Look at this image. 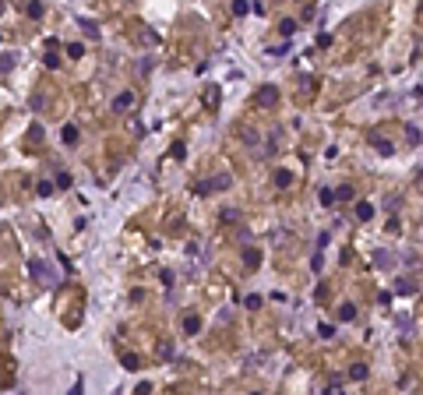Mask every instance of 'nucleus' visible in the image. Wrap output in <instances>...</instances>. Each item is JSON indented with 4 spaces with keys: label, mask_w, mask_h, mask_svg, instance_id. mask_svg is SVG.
I'll return each instance as SVG.
<instances>
[{
    "label": "nucleus",
    "mask_w": 423,
    "mask_h": 395,
    "mask_svg": "<svg viewBox=\"0 0 423 395\" xmlns=\"http://www.w3.org/2000/svg\"><path fill=\"white\" fill-rule=\"evenodd\" d=\"M28 268H32V276H36L39 282H46V286H57V272H53V268H50L46 261H32Z\"/></svg>",
    "instance_id": "obj_1"
},
{
    "label": "nucleus",
    "mask_w": 423,
    "mask_h": 395,
    "mask_svg": "<svg viewBox=\"0 0 423 395\" xmlns=\"http://www.w3.org/2000/svg\"><path fill=\"white\" fill-rule=\"evenodd\" d=\"M233 184V177L230 173H219V177H212V184H198V194H208V191H226Z\"/></svg>",
    "instance_id": "obj_2"
},
{
    "label": "nucleus",
    "mask_w": 423,
    "mask_h": 395,
    "mask_svg": "<svg viewBox=\"0 0 423 395\" xmlns=\"http://www.w3.org/2000/svg\"><path fill=\"white\" fill-rule=\"evenodd\" d=\"M131 106H134V92H120V96L113 99V110H116V113H127Z\"/></svg>",
    "instance_id": "obj_3"
},
{
    "label": "nucleus",
    "mask_w": 423,
    "mask_h": 395,
    "mask_svg": "<svg viewBox=\"0 0 423 395\" xmlns=\"http://www.w3.org/2000/svg\"><path fill=\"white\" fill-rule=\"evenodd\" d=\"M356 219L360 222H370L374 219V205L370 201H356Z\"/></svg>",
    "instance_id": "obj_4"
},
{
    "label": "nucleus",
    "mask_w": 423,
    "mask_h": 395,
    "mask_svg": "<svg viewBox=\"0 0 423 395\" xmlns=\"http://www.w3.org/2000/svg\"><path fill=\"white\" fill-rule=\"evenodd\" d=\"M184 332H187V336H198V332H201V317L198 314H187L184 317Z\"/></svg>",
    "instance_id": "obj_5"
},
{
    "label": "nucleus",
    "mask_w": 423,
    "mask_h": 395,
    "mask_svg": "<svg viewBox=\"0 0 423 395\" xmlns=\"http://www.w3.org/2000/svg\"><path fill=\"white\" fill-rule=\"evenodd\" d=\"M275 99H279V92H275V88H271V85H268V88H261V92H258V106H271Z\"/></svg>",
    "instance_id": "obj_6"
},
{
    "label": "nucleus",
    "mask_w": 423,
    "mask_h": 395,
    "mask_svg": "<svg viewBox=\"0 0 423 395\" xmlns=\"http://www.w3.org/2000/svg\"><path fill=\"white\" fill-rule=\"evenodd\" d=\"M64 145H78V127H74V124L64 127Z\"/></svg>",
    "instance_id": "obj_7"
},
{
    "label": "nucleus",
    "mask_w": 423,
    "mask_h": 395,
    "mask_svg": "<svg viewBox=\"0 0 423 395\" xmlns=\"http://www.w3.org/2000/svg\"><path fill=\"white\" fill-rule=\"evenodd\" d=\"M356 317V307L353 303H342V311H339V321H353Z\"/></svg>",
    "instance_id": "obj_8"
},
{
    "label": "nucleus",
    "mask_w": 423,
    "mask_h": 395,
    "mask_svg": "<svg viewBox=\"0 0 423 395\" xmlns=\"http://www.w3.org/2000/svg\"><path fill=\"white\" fill-rule=\"evenodd\" d=\"M275 184H279V187H289V184H293V173H289V170H279V173H275Z\"/></svg>",
    "instance_id": "obj_9"
},
{
    "label": "nucleus",
    "mask_w": 423,
    "mask_h": 395,
    "mask_svg": "<svg viewBox=\"0 0 423 395\" xmlns=\"http://www.w3.org/2000/svg\"><path fill=\"white\" fill-rule=\"evenodd\" d=\"M244 261H247V268H258V265H261V254H258V251H247Z\"/></svg>",
    "instance_id": "obj_10"
},
{
    "label": "nucleus",
    "mask_w": 423,
    "mask_h": 395,
    "mask_svg": "<svg viewBox=\"0 0 423 395\" xmlns=\"http://www.w3.org/2000/svg\"><path fill=\"white\" fill-rule=\"evenodd\" d=\"M349 377H353V381H364V377H367V367H364V363H356V367L349 371Z\"/></svg>",
    "instance_id": "obj_11"
},
{
    "label": "nucleus",
    "mask_w": 423,
    "mask_h": 395,
    "mask_svg": "<svg viewBox=\"0 0 423 395\" xmlns=\"http://www.w3.org/2000/svg\"><path fill=\"white\" fill-rule=\"evenodd\" d=\"M317 198H321V205H331V201H335V191L321 187V191H317Z\"/></svg>",
    "instance_id": "obj_12"
},
{
    "label": "nucleus",
    "mask_w": 423,
    "mask_h": 395,
    "mask_svg": "<svg viewBox=\"0 0 423 395\" xmlns=\"http://www.w3.org/2000/svg\"><path fill=\"white\" fill-rule=\"evenodd\" d=\"M141 46H155V32H152V28H145V32H141Z\"/></svg>",
    "instance_id": "obj_13"
},
{
    "label": "nucleus",
    "mask_w": 423,
    "mask_h": 395,
    "mask_svg": "<svg viewBox=\"0 0 423 395\" xmlns=\"http://www.w3.org/2000/svg\"><path fill=\"white\" fill-rule=\"evenodd\" d=\"M335 198H339V201H353V187H339Z\"/></svg>",
    "instance_id": "obj_14"
},
{
    "label": "nucleus",
    "mask_w": 423,
    "mask_h": 395,
    "mask_svg": "<svg viewBox=\"0 0 423 395\" xmlns=\"http://www.w3.org/2000/svg\"><path fill=\"white\" fill-rule=\"evenodd\" d=\"M240 138H244V145H250V148L258 145V134H254V131H244V134H240Z\"/></svg>",
    "instance_id": "obj_15"
},
{
    "label": "nucleus",
    "mask_w": 423,
    "mask_h": 395,
    "mask_svg": "<svg viewBox=\"0 0 423 395\" xmlns=\"http://www.w3.org/2000/svg\"><path fill=\"white\" fill-rule=\"evenodd\" d=\"M374 261H377V265H391V254H388V251H377Z\"/></svg>",
    "instance_id": "obj_16"
},
{
    "label": "nucleus",
    "mask_w": 423,
    "mask_h": 395,
    "mask_svg": "<svg viewBox=\"0 0 423 395\" xmlns=\"http://www.w3.org/2000/svg\"><path fill=\"white\" fill-rule=\"evenodd\" d=\"M42 198H46V194H53V184H50V180H39V187H36Z\"/></svg>",
    "instance_id": "obj_17"
},
{
    "label": "nucleus",
    "mask_w": 423,
    "mask_h": 395,
    "mask_svg": "<svg viewBox=\"0 0 423 395\" xmlns=\"http://www.w3.org/2000/svg\"><path fill=\"white\" fill-rule=\"evenodd\" d=\"M374 148H377V152H385V156H391V145L381 141V138H374Z\"/></svg>",
    "instance_id": "obj_18"
},
{
    "label": "nucleus",
    "mask_w": 423,
    "mask_h": 395,
    "mask_svg": "<svg viewBox=\"0 0 423 395\" xmlns=\"http://www.w3.org/2000/svg\"><path fill=\"white\" fill-rule=\"evenodd\" d=\"M124 367H127V371H138L141 363H138V356H124Z\"/></svg>",
    "instance_id": "obj_19"
},
{
    "label": "nucleus",
    "mask_w": 423,
    "mask_h": 395,
    "mask_svg": "<svg viewBox=\"0 0 423 395\" xmlns=\"http://www.w3.org/2000/svg\"><path fill=\"white\" fill-rule=\"evenodd\" d=\"M81 28H85V36H92V39H96V36H99V28H96V25H92V21H81Z\"/></svg>",
    "instance_id": "obj_20"
},
{
    "label": "nucleus",
    "mask_w": 423,
    "mask_h": 395,
    "mask_svg": "<svg viewBox=\"0 0 423 395\" xmlns=\"http://www.w3.org/2000/svg\"><path fill=\"white\" fill-rule=\"evenodd\" d=\"M28 14H32V18H39V14H42V4H39V0H32V4H28Z\"/></svg>",
    "instance_id": "obj_21"
},
{
    "label": "nucleus",
    "mask_w": 423,
    "mask_h": 395,
    "mask_svg": "<svg viewBox=\"0 0 423 395\" xmlns=\"http://www.w3.org/2000/svg\"><path fill=\"white\" fill-rule=\"evenodd\" d=\"M296 32V21H282V36H293Z\"/></svg>",
    "instance_id": "obj_22"
},
{
    "label": "nucleus",
    "mask_w": 423,
    "mask_h": 395,
    "mask_svg": "<svg viewBox=\"0 0 423 395\" xmlns=\"http://www.w3.org/2000/svg\"><path fill=\"white\" fill-rule=\"evenodd\" d=\"M233 11H236V14H244V11H247V0H233Z\"/></svg>",
    "instance_id": "obj_23"
}]
</instances>
